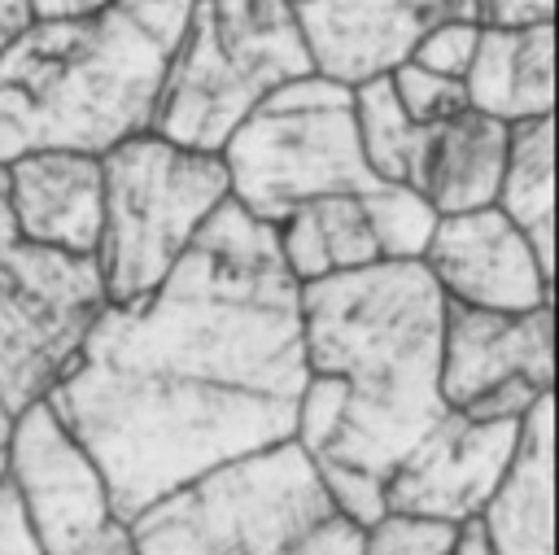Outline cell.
<instances>
[{"label":"cell","mask_w":559,"mask_h":555,"mask_svg":"<svg viewBox=\"0 0 559 555\" xmlns=\"http://www.w3.org/2000/svg\"><path fill=\"white\" fill-rule=\"evenodd\" d=\"M445 302L476 310H533L550 306V271L537 262L528 236L498 210L441 214L419 258Z\"/></svg>","instance_id":"12"},{"label":"cell","mask_w":559,"mask_h":555,"mask_svg":"<svg viewBox=\"0 0 559 555\" xmlns=\"http://www.w3.org/2000/svg\"><path fill=\"white\" fill-rule=\"evenodd\" d=\"M480 26H542L555 22V0H480Z\"/></svg>","instance_id":"25"},{"label":"cell","mask_w":559,"mask_h":555,"mask_svg":"<svg viewBox=\"0 0 559 555\" xmlns=\"http://www.w3.org/2000/svg\"><path fill=\"white\" fill-rule=\"evenodd\" d=\"M476 35H480V22H437V26H428L411 44L406 61H415V66H424L432 74L463 79L467 74V61L476 52Z\"/></svg>","instance_id":"24"},{"label":"cell","mask_w":559,"mask_h":555,"mask_svg":"<svg viewBox=\"0 0 559 555\" xmlns=\"http://www.w3.org/2000/svg\"><path fill=\"white\" fill-rule=\"evenodd\" d=\"M301 385V284L275 227L227 197L153 293L96 310L48 406L127 524L214 463L288 441Z\"/></svg>","instance_id":"1"},{"label":"cell","mask_w":559,"mask_h":555,"mask_svg":"<svg viewBox=\"0 0 559 555\" xmlns=\"http://www.w3.org/2000/svg\"><path fill=\"white\" fill-rule=\"evenodd\" d=\"M0 555H39L31 533H26V520L17 511V498H13L9 481H0Z\"/></svg>","instance_id":"26"},{"label":"cell","mask_w":559,"mask_h":555,"mask_svg":"<svg viewBox=\"0 0 559 555\" xmlns=\"http://www.w3.org/2000/svg\"><path fill=\"white\" fill-rule=\"evenodd\" d=\"M507 131L511 122H498L472 105L441 122H424L402 184H411L437 214L493 205L507 162Z\"/></svg>","instance_id":"16"},{"label":"cell","mask_w":559,"mask_h":555,"mask_svg":"<svg viewBox=\"0 0 559 555\" xmlns=\"http://www.w3.org/2000/svg\"><path fill=\"white\" fill-rule=\"evenodd\" d=\"M354 96V127H358V149L371 166L376 179H406L415 140L424 122H411L406 109L393 96L389 74H367L349 83Z\"/></svg>","instance_id":"20"},{"label":"cell","mask_w":559,"mask_h":555,"mask_svg":"<svg viewBox=\"0 0 559 555\" xmlns=\"http://www.w3.org/2000/svg\"><path fill=\"white\" fill-rule=\"evenodd\" d=\"M227 197L218 153L170 144L157 131L100 153V236L92 262L105 302L153 293Z\"/></svg>","instance_id":"6"},{"label":"cell","mask_w":559,"mask_h":555,"mask_svg":"<svg viewBox=\"0 0 559 555\" xmlns=\"http://www.w3.org/2000/svg\"><path fill=\"white\" fill-rule=\"evenodd\" d=\"M550 306L476 310L445 302L441 310V398L472 420H524L550 393Z\"/></svg>","instance_id":"10"},{"label":"cell","mask_w":559,"mask_h":555,"mask_svg":"<svg viewBox=\"0 0 559 555\" xmlns=\"http://www.w3.org/2000/svg\"><path fill=\"white\" fill-rule=\"evenodd\" d=\"M310 70L314 57L288 0H192L148 131L218 153L262 96Z\"/></svg>","instance_id":"5"},{"label":"cell","mask_w":559,"mask_h":555,"mask_svg":"<svg viewBox=\"0 0 559 555\" xmlns=\"http://www.w3.org/2000/svg\"><path fill=\"white\" fill-rule=\"evenodd\" d=\"M358 201H362V214H367L380 262H419L424 258L441 214L411 184L376 179Z\"/></svg>","instance_id":"21"},{"label":"cell","mask_w":559,"mask_h":555,"mask_svg":"<svg viewBox=\"0 0 559 555\" xmlns=\"http://www.w3.org/2000/svg\"><path fill=\"white\" fill-rule=\"evenodd\" d=\"M493 555H555V398L542 393L515 433V450L480 507Z\"/></svg>","instance_id":"15"},{"label":"cell","mask_w":559,"mask_h":555,"mask_svg":"<svg viewBox=\"0 0 559 555\" xmlns=\"http://www.w3.org/2000/svg\"><path fill=\"white\" fill-rule=\"evenodd\" d=\"M362 555H493L485 542L480 520L467 524H437L411 516H380L367 524Z\"/></svg>","instance_id":"22"},{"label":"cell","mask_w":559,"mask_h":555,"mask_svg":"<svg viewBox=\"0 0 559 555\" xmlns=\"http://www.w3.org/2000/svg\"><path fill=\"white\" fill-rule=\"evenodd\" d=\"M275 245L297 284L380 262L362 201L349 192H328V197H310L293 205L275 223Z\"/></svg>","instance_id":"18"},{"label":"cell","mask_w":559,"mask_h":555,"mask_svg":"<svg viewBox=\"0 0 559 555\" xmlns=\"http://www.w3.org/2000/svg\"><path fill=\"white\" fill-rule=\"evenodd\" d=\"M493 205L528 236L537 262L555 275V118L511 122Z\"/></svg>","instance_id":"19"},{"label":"cell","mask_w":559,"mask_h":555,"mask_svg":"<svg viewBox=\"0 0 559 555\" xmlns=\"http://www.w3.org/2000/svg\"><path fill=\"white\" fill-rule=\"evenodd\" d=\"M127 542L131 555H362L367 524L288 437L153 498L127 520Z\"/></svg>","instance_id":"4"},{"label":"cell","mask_w":559,"mask_h":555,"mask_svg":"<svg viewBox=\"0 0 559 555\" xmlns=\"http://www.w3.org/2000/svg\"><path fill=\"white\" fill-rule=\"evenodd\" d=\"M384 74H389L393 96H397V105L406 109L411 122H441V118H450V114H459L467 105L463 79L432 74V70H424V66H415L406 57L397 66H389Z\"/></svg>","instance_id":"23"},{"label":"cell","mask_w":559,"mask_h":555,"mask_svg":"<svg viewBox=\"0 0 559 555\" xmlns=\"http://www.w3.org/2000/svg\"><path fill=\"white\" fill-rule=\"evenodd\" d=\"M105 306L96 262L17 236L0 166V481L13 420L48 398Z\"/></svg>","instance_id":"8"},{"label":"cell","mask_w":559,"mask_h":555,"mask_svg":"<svg viewBox=\"0 0 559 555\" xmlns=\"http://www.w3.org/2000/svg\"><path fill=\"white\" fill-rule=\"evenodd\" d=\"M31 22V9H26V0H0V48L22 31Z\"/></svg>","instance_id":"28"},{"label":"cell","mask_w":559,"mask_h":555,"mask_svg":"<svg viewBox=\"0 0 559 555\" xmlns=\"http://www.w3.org/2000/svg\"><path fill=\"white\" fill-rule=\"evenodd\" d=\"M4 205L22 240L92 258L100 236V157L39 149L4 162Z\"/></svg>","instance_id":"14"},{"label":"cell","mask_w":559,"mask_h":555,"mask_svg":"<svg viewBox=\"0 0 559 555\" xmlns=\"http://www.w3.org/2000/svg\"><path fill=\"white\" fill-rule=\"evenodd\" d=\"M314 70L358 83L397 66L437 22H476V0H288Z\"/></svg>","instance_id":"13"},{"label":"cell","mask_w":559,"mask_h":555,"mask_svg":"<svg viewBox=\"0 0 559 555\" xmlns=\"http://www.w3.org/2000/svg\"><path fill=\"white\" fill-rule=\"evenodd\" d=\"M105 4H114V0H26L31 17H39V22H48V17H83V13H96Z\"/></svg>","instance_id":"27"},{"label":"cell","mask_w":559,"mask_h":555,"mask_svg":"<svg viewBox=\"0 0 559 555\" xmlns=\"http://www.w3.org/2000/svg\"><path fill=\"white\" fill-rule=\"evenodd\" d=\"M472 109L498 122L550 118L555 109V22L542 26H480L463 74Z\"/></svg>","instance_id":"17"},{"label":"cell","mask_w":559,"mask_h":555,"mask_svg":"<svg viewBox=\"0 0 559 555\" xmlns=\"http://www.w3.org/2000/svg\"><path fill=\"white\" fill-rule=\"evenodd\" d=\"M441 310L424 262H367L301 284L306 385L293 441L358 524L384 516L389 472L450 411Z\"/></svg>","instance_id":"2"},{"label":"cell","mask_w":559,"mask_h":555,"mask_svg":"<svg viewBox=\"0 0 559 555\" xmlns=\"http://www.w3.org/2000/svg\"><path fill=\"white\" fill-rule=\"evenodd\" d=\"M4 481L39 555H131L127 524L109 507L100 468L57 420L48 398L13 420Z\"/></svg>","instance_id":"9"},{"label":"cell","mask_w":559,"mask_h":555,"mask_svg":"<svg viewBox=\"0 0 559 555\" xmlns=\"http://www.w3.org/2000/svg\"><path fill=\"white\" fill-rule=\"evenodd\" d=\"M188 4L114 0L83 17H31L0 48V166L39 149L100 157L148 131Z\"/></svg>","instance_id":"3"},{"label":"cell","mask_w":559,"mask_h":555,"mask_svg":"<svg viewBox=\"0 0 559 555\" xmlns=\"http://www.w3.org/2000/svg\"><path fill=\"white\" fill-rule=\"evenodd\" d=\"M520 420H472L445 411L384 481V516L467 524L493 494Z\"/></svg>","instance_id":"11"},{"label":"cell","mask_w":559,"mask_h":555,"mask_svg":"<svg viewBox=\"0 0 559 555\" xmlns=\"http://www.w3.org/2000/svg\"><path fill=\"white\" fill-rule=\"evenodd\" d=\"M231 201L275 227L293 205L328 192L362 197L376 175L358 149L349 83L310 70L262 96L218 149Z\"/></svg>","instance_id":"7"}]
</instances>
